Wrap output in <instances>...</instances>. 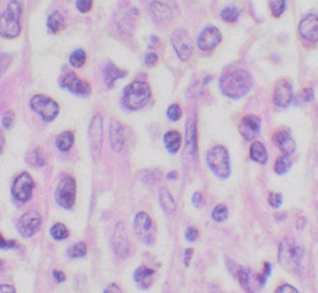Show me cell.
Instances as JSON below:
<instances>
[{
    "label": "cell",
    "instance_id": "obj_1",
    "mask_svg": "<svg viewBox=\"0 0 318 293\" xmlns=\"http://www.w3.org/2000/svg\"><path fill=\"white\" fill-rule=\"evenodd\" d=\"M253 77L247 70L239 69L220 77V89L230 99H241L251 91Z\"/></svg>",
    "mask_w": 318,
    "mask_h": 293
},
{
    "label": "cell",
    "instance_id": "obj_2",
    "mask_svg": "<svg viewBox=\"0 0 318 293\" xmlns=\"http://www.w3.org/2000/svg\"><path fill=\"white\" fill-rule=\"evenodd\" d=\"M151 99V88L147 82L135 80L122 91L121 104L126 110L137 111L145 108Z\"/></svg>",
    "mask_w": 318,
    "mask_h": 293
},
{
    "label": "cell",
    "instance_id": "obj_3",
    "mask_svg": "<svg viewBox=\"0 0 318 293\" xmlns=\"http://www.w3.org/2000/svg\"><path fill=\"white\" fill-rule=\"evenodd\" d=\"M303 257H305V249L296 240L292 237H286L281 241L279 261L286 271L292 274L299 271Z\"/></svg>",
    "mask_w": 318,
    "mask_h": 293
},
{
    "label": "cell",
    "instance_id": "obj_4",
    "mask_svg": "<svg viewBox=\"0 0 318 293\" xmlns=\"http://www.w3.org/2000/svg\"><path fill=\"white\" fill-rule=\"evenodd\" d=\"M22 3L10 2L7 9L0 15V36L5 39H15L22 33L20 16H22Z\"/></svg>",
    "mask_w": 318,
    "mask_h": 293
},
{
    "label": "cell",
    "instance_id": "obj_5",
    "mask_svg": "<svg viewBox=\"0 0 318 293\" xmlns=\"http://www.w3.org/2000/svg\"><path fill=\"white\" fill-rule=\"evenodd\" d=\"M206 162H207L208 169L220 179H227L230 176V155L225 146H212L206 154Z\"/></svg>",
    "mask_w": 318,
    "mask_h": 293
},
{
    "label": "cell",
    "instance_id": "obj_6",
    "mask_svg": "<svg viewBox=\"0 0 318 293\" xmlns=\"http://www.w3.org/2000/svg\"><path fill=\"white\" fill-rule=\"evenodd\" d=\"M30 109L35 114H38L45 122H50L58 116L60 108L58 102L53 100L51 97L43 94L34 95L30 99Z\"/></svg>",
    "mask_w": 318,
    "mask_h": 293
},
{
    "label": "cell",
    "instance_id": "obj_7",
    "mask_svg": "<svg viewBox=\"0 0 318 293\" xmlns=\"http://www.w3.org/2000/svg\"><path fill=\"white\" fill-rule=\"evenodd\" d=\"M134 229L137 238L146 246H153L156 241V227L153 218L146 212H139L134 220Z\"/></svg>",
    "mask_w": 318,
    "mask_h": 293
},
{
    "label": "cell",
    "instance_id": "obj_8",
    "mask_svg": "<svg viewBox=\"0 0 318 293\" xmlns=\"http://www.w3.org/2000/svg\"><path fill=\"white\" fill-rule=\"evenodd\" d=\"M171 44L181 61H187L194 53V41L185 29H175L171 33Z\"/></svg>",
    "mask_w": 318,
    "mask_h": 293
},
{
    "label": "cell",
    "instance_id": "obj_9",
    "mask_svg": "<svg viewBox=\"0 0 318 293\" xmlns=\"http://www.w3.org/2000/svg\"><path fill=\"white\" fill-rule=\"evenodd\" d=\"M55 199L61 207L67 210L73 207L76 199V182L74 177L64 176L60 180L55 192Z\"/></svg>",
    "mask_w": 318,
    "mask_h": 293
},
{
    "label": "cell",
    "instance_id": "obj_10",
    "mask_svg": "<svg viewBox=\"0 0 318 293\" xmlns=\"http://www.w3.org/2000/svg\"><path fill=\"white\" fill-rule=\"evenodd\" d=\"M102 115L95 114L91 119L90 126H89V142H90V150L93 154L94 160H97L102 146V136H104V125H102Z\"/></svg>",
    "mask_w": 318,
    "mask_h": 293
},
{
    "label": "cell",
    "instance_id": "obj_11",
    "mask_svg": "<svg viewBox=\"0 0 318 293\" xmlns=\"http://www.w3.org/2000/svg\"><path fill=\"white\" fill-rule=\"evenodd\" d=\"M34 189V180L28 172H23L16 177L11 187L13 197L19 202H27L30 200Z\"/></svg>",
    "mask_w": 318,
    "mask_h": 293
},
{
    "label": "cell",
    "instance_id": "obj_12",
    "mask_svg": "<svg viewBox=\"0 0 318 293\" xmlns=\"http://www.w3.org/2000/svg\"><path fill=\"white\" fill-rule=\"evenodd\" d=\"M41 222L43 218L39 212L29 211L19 218L18 223H16V229H18L20 236L28 238L39 231Z\"/></svg>",
    "mask_w": 318,
    "mask_h": 293
},
{
    "label": "cell",
    "instance_id": "obj_13",
    "mask_svg": "<svg viewBox=\"0 0 318 293\" xmlns=\"http://www.w3.org/2000/svg\"><path fill=\"white\" fill-rule=\"evenodd\" d=\"M111 246L117 257L126 258L130 254V240H129L126 227L122 222H117L111 237Z\"/></svg>",
    "mask_w": 318,
    "mask_h": 293
},
{
    "label": "cell",
    "instance_id": "obj_14",
    "mask_svg": "<svg viewBox=\"0 0 318 293\" xmlns=\"http://www.w3.org/2000/svg\"><path fill=\"white\" fill-rule=\"evenodd\" d=\"M60 86L70 93L80 95V96H88L91 94V85L85 80L80 79L75 73L70 71V73L64 74L60 77Z\"/></svg>",
    "mask_w": 318,
    "mask_h": 293
},
{
    "label": "cell",
    "instance_id": "obj_15",
    "mask_svg": "<svg viewBox=\"0 0 318 293\" xmlns=\"http://www.w3.org/2000/svg\"><path fill=\"white\" fill-rule=\"evenodd\" d=\"M239 131L246 141H256L261 133V119L256 115H246L240 121Z\"/></svg>",
    "mask_w": 318,
    "mask_h": 293
},
{
    "label": "cell",
    "instance_id": "obj_16",
    "mask_svg": "<svg viewBox=\"0 0 318 293\" xmlns=\"http://www.w3.org/2000/svg\"><path fill=\"white\" fill-rule=\"evenodd\" d=\"M300 36L308 43H318V14L308 13L300 22Z\"/></svg>",
    "mask_w": 318,
    "mask_h": 293
},
{
    "label": "cell",
    "instance_id": "obj_17",
    "mask_svg": "<svg viewBox=\"0 0 318 293\" xmlns=\"http://www.w3.org/2000/svg\"><path fill=\"white\" fill-rule=\"evenodd\" d=\"M222 34L216 27H206L197 36V47L203 51L214 50L221 43Z\"/></svg>",
    "mask_w": 318,
    "mask_h": 293
},
{
    "label": "cell",
    "instance_id": "obj_18",
    "mask_svg": "<svg viewBox=\"0 0 318 293\" xmlns=\"http://www.w3.org/2000/svg\"><path fill=\"white\" fill-rule=\"evenodd\" d=\"M272 140L285 156H291L296 151V141L292 137L291 130L288 128H281L274 131Z\"/></svg>",
    "mask_w": 318,
    "mask_h": 293
},
{
    "label": "cell",
    "instance_id": "obj_19",
    "mask_svg": "<svg viewBox=\"0 0 318 293\" xmlns=\"http://www.w3.org/2000/svg\"><path fill=\"white\" fill-rule=\"evenodd\" d=\"M293 99V90L288 80L280 79L273 89V102L279 108H287Z\"/></svg>",
    "mask_w": 318,
    "mask_h": 293
},
{
    "label": "cell",
    "instance_id": "obj_20",
    "mask_svg": "<svg viewBox=\"0 0 318 293\" xmlns=\"http://www.w3.org/2000/svg\"><path fill=\"white\" fill-rule=\"evenodd\" d=\"M109 140L113 150L115 152L122 151L125 146V134L124 126L119 120L113 119L110 121V128H109Z\"/></svg>",
    "mask_w": 318,
    "mask_h": 293
},
{
    "label": "cell",
    "instance_id": "obj_21",
    "mask_svg": "<svg viewBox=\"0 0 318 293\" xmlns=\"http://www.w3.org/2000/svg\"><path fill=\"white\" fill-rule=\"evenodd\" d=\"M150 13L154 22L159 23V24H167L174 16L173 9L162 2H151Z\"/></svg>",
    "mask_w": 318,
    "mask_h": 293
},
{
    "label": "cell",
    "instance_id": "obj_22",
    "mask_svg": "<svg viewBox=\"0 0 318 293\" xmlns=\"http://www.w3.org/2000/svg\"><path fill=\"white\" fill-rule=\"evenodd\" d=\"M128 76V71L122 70V69L117 68L114 62L108 61L105 64L104 68V80L105 84L109 89H111L115 84L116 80L119 79H124V77Z\"/></svg>",
    "mask_w": 318,
    "mask_h": 293
},
{
    "label": "cell",
    "instance_id": "obj_23",
    "mask_svg": "<svg viewBox=\"0 0 318 293\" xmlns=\"http://www.w3.org/2000/svg\"><path fill=\"white\" fill-rule=\"evenodd\" d=\"M154 276L155 271L154 269L149 268V267L141 266L139 268H136V271L134 272V280L137 286L141 289H147L150 288L151 284L154 282Z\"/></svg>",
    "mask_w": 318,
    "mask_h": 293
},
{
    "label": "cell",
    "instance_id": "obj_24",
    "mask_svg": "<svg viewBox=\"0 0 318 293\" xmlns=\"http://www.w3.org/2000/svg\"><path fill=\"white\" fill-rule=\"evenodd\" d=\"M186 150L190 152L193 157L197 154V135H196V122L193 119H187L186 125Z\"/></svg>",
    "mask_w": 318,
    "mask_h": 293
},
{
    "label": "cell",
    "instance_id": "obj_25",
    "mask_svg": "<svg viewBox=\"0 0 318 293\" xmlns=\"http://www.w3.org/2000/svg\"><path fill=\"white\" fill-rule=\"evenodd\" d=\"M159 201L161 208L167 216H173L176 214V202H175L173 195L166 187H161L159 191Z\"/></svg>",
    "mask_w": 318,
    "mask_h": 293
},
{
    "label": "cell",
    "instance_id": "obj_26",
    "mask_svg": "<svg viewBox=\"0 0 318 293\" xmlns=\"http://www.w3.org/2000/svg\"><path fill=\"white\" fill-rule=\"evenodd\" d=\"M182 136L177 130H170L164 135V143L166 150L171 155L177 154V151L181 148Z\"/></svg>",
    "mask_w": 318,
    "mask_h": 293
},
{
    "label": "cell",
    "instance_id": "obj_27",
    "mask_svg": "<svg viewBox=\"0 0 318 293\" xmlns=\"http://www.w3.org/2000/svg\"><path fill=\"white\" fill-rule=\"evenodd\" d=\"M250 156L255 162L260 163V165H266L268 161L267 150H266L265 145L260 141H253L251 143Z\"/></svg>",
    "mask_w": 318,
    "mask_h": 293
},
{
    "label": "cell",
    "instance_id": "obj_28",
    "mask_svg": "<svg viewBox=\"0 0 318 293\" xmlns=\"http://www.w3.org/2000/svg\"><path fill=\"white\" fill-rule=\"evenodd\" d=\"M234 267L235 269H231L232 275L237 278V281L241 284L242 288L245 289V292L253 293V289H252V286L250 283V275H248L247 269L242 266H237L236 263H235Z\"/></svg>",
    "mask_w": 318,
    "mask_h": 293
},
{
    "label": "cell",
    "instance_id": "obj_29",
    "mask_svg": "<svg viewBox=\"0 0 318 293\" xmlns=\"http://www.w3.org/2000/svg\"><path fill=\"white\" fill-rule=\"evenodd\" d=\"M65 27V19L60 11H54L48 18V28L53 34H58Z\"/></svg>",
    "mask_w": 318,
    "mask_h": 293
},
{
    "label": "cell",
    "instance_id": "obj_30",
    "mask_svg": "<svg viewBox=\"0 0 318 293\" xmlns=\"http://www.w3.org/2000/svg\"><path fill=\"white\" fill-rule=\"evenodd\" d=\"M74 134L71 131H64L60 135L56 136L55 143H56V148L59 149L60 151L62 152H67L73 148L74 145Z\"/></svg>",
    "mask_w": 318,
    "mask_h": 293
},
{
    "label": "cell",
    "instance_id": "obj_31",
    "mask_svg": "<svg viewBox=\"0 0 318 293\" xmlns=\"http://www.w3.org/2000/svg\"><path fill=\"white\" fill-rule=\"evenodd\" d=\"M27 162L29 163L30 166H34V168H41V166L45 165V159L43 156L41 150L39 148L33 149V150L29 151V154L27 155Z\"/></svg>",
    "mask_w": 318,
    "mask_h": 293
},
{
    "label": "cell",
    "instance_id": "obj_32",
    "mask_svg": "<svg viewBox=\"0 0 318 293\" xmlns=\"http://www.w3.org/2000/svg\"><path fill=\"white\" fill-rule=\"evenodd\" d=\"M211 217L216 222H225L228 218V207L225 203H220V205H217L216 207L212 210Z\"/></svg>",
    "mask_w": 318,
    "mask_h": 293
},
{
    "label": "cell",
    "instance_id": "obj_33",
    "mask_svg": "<svg viewBox=\"0 0 318 293\" xmlns=\"http://www.w3.org/2000/svg\"><path fill=\"white\" fill-rule=\"evenodd\" d=\"M220 16L226 23H236L239 20L240 10L236 7H226L221 10Z\"/></svg>",
    "mask_w": 318,
    "mask_h": 293
},
{
    "label": "cell",
    "instance_id": "obj_34",
    "mask_svg": "<svg viewBox=\"0 0 318 293\" xmlns=\"http://www.w3.org/2000/svg\"><path fill=\"white\" fill-rule=\"evenodd\" d=\"M291 165L292 161L289 160V157L282 155V156L277 157L276 163H274V171H276L277 175H285L289 170Z\"/></svg>",
    "mask_w": 318,
    "mask_h": 293
},
{
    "label": "cell",
    "instance_id": "obj_35",
    "mask_svg": "<svg viewBox=\"0 0 318 293\" xmlns=\"http://www.w3.org/2000/svg\"><path fill=\"white\" fill-rule=\"evenodd\" d=\"M88 254V247L84 242H76L73 246L69 247L68 256L71 258H80L84 257Z\"/></svg>",
    "mask_w": 318,
    "mask_h": 293
},
{
    "label": "cell",
    "instance_id": "obj_36",
    "mask_svg": "<svg viewBox=\"0 0 318 293\" xmlns=\"http://www.w3.org/2000/svg\"><path fill=\"white\" fill-rule=\"evenodd\" d=\"M69 60H70V64L74 68H81L85 64V61H87V54H85L82 49H76L75 51L70 54V59Z\"/></svg>",
    "mask_w": 318,
    "mask_h": 293
},
{
    "label": "cell",
    "instance_id": "obj_37",
    "mask_svg": "<svg viewBox=\"0 0 318 293\" xmlns=\"http://www.w3.org/2000/svg\"><path fill=\"white\" fill-rule=\"evenodd\" d=\"M50 235L54 240L56 241H61L68 238L69 236V229L67 228V226L62 225V223H55L50 229Z\"/></svg>",
    "mask_w": 318,
    "mask_h": 293
},
{
    "label": "cell",
    "instance_id": "obj_38",
    "mask_svg": "<svg viewBox=\"0 0 318 293\" xmlns=\"http://www.w3.org/2000/svg\"><path fill=\"white\" fill-rule=\"evenodd\" d=\"M160 179H161L160 170H146L141 172V181L147 185H154V183L159 182Z\"/></svg>",
    "mask_w": 318,
    "mask_h": 293
},
{
    "label": "cell",
    "instance_id": "obj_39",
    "mask_svg": "<svg viewBox=\"0 0 318 293\" xmlns=\"http://www.w3.org/2000/svg\"><path fill=\"white\" fill-rule=\"evenodd\" d=\"M270 9L274 18H280L286 9V2H283V0H273V2H270Z\"/></svg>",
    "mask_w": 318,
    "mask_h": 293
},
{
    "label": "cell",
    "instance_id": "obj_40",
    "mask_svg": "<svg viewBox=\"0 0 318 293\" xmlns=\"http://www.w3.org/2000/svg\"><path fill=\"white\" fill-rule=\"evenodd\" d=\"M166 115H167V117H168V120H170V121L176 122L182 117V110L177 104H173V105L168 106L167 111H166Z\"/></svg>",
    "mask_w": 318,
    "mask_h": 293
},
{
    "label": "cell",
    "instance_id": "obj_41",
    "mask_svg": "<svg viewBox=\"0 0 318 293\" xmlns=\"http://www.w3.org/2000/svg\"><path fill=\"white\" fill-rule=\"evenodd\" d=\"M282 195L279 194V192H271L268 195V203H270L271 207L273 208H279L281 205H282Z\"/></svg>",
    "mask_w": 318,
    "mask_h": 293
},
{
    "label": "cell",
    "instance_id": "obj_42",
    "mask_svg": "<svg viewBox=\"0 0 318 293\" xmlns=\"http://www.w3.org/2000/svg\"><path fill=\"white\" fill-rule=\"evenodd\" d=\"M11 62V56L8 55V54H3L0 56V77L3 76V74L8 70Z\"/></svg>",
    "mask_w": 318,
    "mask_h": 293
},
{
    "label": "cell",
    "instance_id": "obj_43",
    "mask_svg": "<svg viewBox=\"0 0 318 293\" xmlns=\"http://www.w3.org/2000/svg\"><path fill=\"white\" fill-rule=\"evenodd\" d=\"M199 236H200L199 229H197L196 227H194V226L187 227V229H186L185 237H186V240L188 241V242H195V241H197Z\"/></svg>",
    "mask_w": 318,
    "mask_h": 293
},
{
    "label": "cell",
    "instance_id": "obj_44",
    "mask_svg": "<svg viewBox=\"0 0 318 293\" xmlns=\"http://www.w3.org/2000/svg\"><path fill=\"white\" fill-rule=\"evenodd\" d=\"M76 8L81 13H89L93 8V2L91 0H79L76 2Z\"/></svg>",
    "mask_w": 318,
    "mask_h": 293
},
{
    "label": "cell",
    "instance_id": "obj_45",
    "mask_svg": "<svg viewBox=\"0 0 318 293\" xmlns=\"http://www.w3.org/2000/svg\"><path fill=\"white\" fill-rule=\"evenodd\" d=\"M157 62H159V56H157V54L153 53V51H149V53L145 55L146 67L153 68L157 64Z\"/></svg>",
    "mask_w": 318,
    "mask_h": 293
},
{
    "label": "cell",
    "instance_id": "obj_46",
    "mask_svg": "<svg viewBox=\"0 0 318 293\" xmlns=\"http://www.w3.org/2000/svg\"><path fill=\"white\" fill-rule=\"evenodd\" d=\"M14 121H15V115H14L13 111H8V113L4 114V116H3V126L5 129H10Z\"/></svg>",
    "mask_w": 318,
    "mask_h": 293
},
{
    "label": "cell",
    "instance_id": "obj_47",
    "mask_svg": "<svg viewBox=\"0 0 318 293\" xmlns=\"http://www.w3.org/2000/svg\"><path fill=\"white\" fill-rule=\"evenodd\" d=\"M274 293H300L299 289L294 288L293 286H291V284H281V286L279 287V288L274 291Z\"/></svg>",
    "mask_w": 318,
    "mask_h": 293
},
{
    "label": "cell",
    "instance_id": "obj_48",
    "mask_svg": "<svg viewBox=\"0 0 318 293\" xmlns=\"http://www.w3.org/2000/svg\"><path fill=\"white\" fill-rule=\"evenodd\" d=\"M14 247H16V241L14 240L7 241L2 235H0V249H9L14 248Z\"/></svg>",
    "mask_w": 318,
    "mask_h": 293
},
{
    "label": "cell",
    "instance_id": "obj_49",
    "mask_svg": "<svg viewBox=\"0 0 318 293\" xmlns=\"http://www.w3.org/2000/svg\"><path fill=\"white\" fill-rule=\"evenodd\" d=\"M302 99H303V101H306V102H309V101H312V100H313V97H314V93H313V89L312 88H305L302 90Z\"/></svg>",
    "mask_w": 318,
    "mask_h": 293
},
{
    "label": "cell",
    "instance_id": "obj_50",
    "mask_svg": "<svg viewBox=\"0 0 318 293\" xmlns=\"http://www.w3.org/2000/svg\"><path fill=\"white\" fill-rule=\"evenodd\" d=\"M203 202V196L201 192H195L193 196V203L195 207H201Z\"/></svg>",
    "mask_w": 318,
    "mask_h": 293
},
{
    "label": "cell",
    "instance_id": "obj_51",
    "mask_svg": "<svg viewBox=\"0 0 318 293\" xmlns=\"http://www.w3.org/2000/svg\"><path fill=\"white\" fill-rule=\"evenodd\" d=\"M193 255H194V249L193 248L185 249V256H183V265H185V267L190 266V262H191V258H193Z\"/></svg>",
    "mask_w": 318,
    "mask_h": 293
},
{
    "label": "cell",
    "instance_id": "obj_52",
    "mask_svg": "<svg viewBox=\"0 0 318 293\" xmlns=\"http://www.w3.org/2000/svg\"><path fill=\"white\" fill-rule=\"evenodd\" d=\"M104 293H121V288L116 283H111L108 288L105 289Z\"/></svg>",
    "mask_w": 318,
    "mask_h": 293
},
{
    "label": "cell",
    "instance_id": "obj_53",
    "mask_svg": "<svg viewBox=\"0 0 318 293\" xmlns=\"http://www.w3.org/2000/svg\"><path fill=\"white\" fill-rule=\"evenodd\" d=\"M0 293H16L15 288L10 284H0Z\"/></svg>",
    "mask_w": 318,
    "mask_h": 293
},
{
    "label": "cell",
    "instance_id": "obj_54",
    "mask_svg": "<svg viewBox=\"0 0 318 293\" xmlns=\"http://www.w3.org/2000/svg\"><path fill=\"white\" fill-rule=\"evenodd\" d=\"M53 276L56 280V282H59V283H62L65 280H67V277H65V275L62 274L61 271H53Z\"/></svg>",
    "mask_w": 318,
    "mask_h": 293
},
{
    "label": "cell",
    "instance_id": "obj_55",
    "mask_svg": "<svg viewBox=\"0 0 318 293\" xmlns=\"http://www.w3.org/2000/svg\"><path fill=\"white\" fill-rule=\"evenodd\" d=\"M306 222H307V220H306L305 217H300L299 221H297V226H296L297 229H299V231H302V229L306 227Z\"/></svg>",
    "mask_w": 318,
    "mask_h": 293
},
{
    "label": "cell",
    "instance_id": "obj_56",
    "mask_svg": "<svg viewBox=\"0 0 318 293\" xmlns=\"http://www.w3.org/2000/svg\"><path fill=\"white\" fill-rule=\"evenodd\" d=\"M262 274L266 276V277H268L271 274V265L268 262H265V265H263V271Z\"/></svg>",
    "mask_w": 318,
    "mask_h": 293
},
{
    "label": "cell",
    "instance_id": "obj_57",
    "mask_svg": "<svg viewBox=\"0 0 318 293\" xmlns=\"http://www.w3.org/2000/svg\"><path fill=\"white\" fill-rule=\"evenodd\" d=\"M4 145H5V137H4V134L0 131V154H2L3 149H4Z\"/></svg>",
    "mask_w": 318,
    "mask_h": 293
},
{
    "label": "cell",
    "instance_id": "obj_58",
    "mask_svg": "<svg viewBox=\"0 0 318 293\" xmlns=\"http://www.w3.org/2000/svg\"><path fill=\"white\" fill-rule=\"evenodd\" d=\"M167 179L168 180H176L177 179V172L176 171H171L167 174Z\"/></svg>",
    "mask_w": 318,
    "mask_h": 293
},
{
    "label": "cell",
    "instance_id": "obj_59",
    "mask_svg": "<svg viewBox=\"0 0 318 293\" xmlns=\"http://www.w3.org/2000/svg\"><path fill=\"white\" fill-rule=\"evenodd\" d=\"M0 266H2V262H0Z\"/></svg>",
    "mask_w": 318,
    "mask_h": 293
}]
</instances>
